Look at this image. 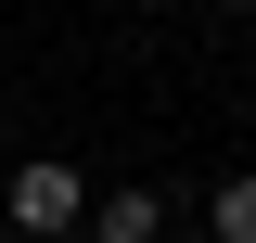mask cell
Listing matches in <instances>:
<instances>
[{
    "label": "cell",
    "instance_id": "obj_2",
    "mask_svg": "<svg viewBox=\"0 0 256 243\" xmlns=\"http://www.w3.org/2000/svg\"><path fill=\"white\" fill-rule=\"evenodd\" d=\"M90 243H166V205L141 180H128V192H90Z\"/></svg>",
    "mask_w": 256,
    "mask_h": 243
},
{
    "label": "cell",
    "instance_id": "obj_3",
    "mask_svg": "<svg viewBox=\"0 0 256 243\" xmlns=\"http://www.w3.org/2000/svg\"><path fill=\"white\" fill-rule=\"evenodd\" d=\"M205 230H218V243H256V180H218V192H205Z\"/></svg>",
    "mask_w": 256,
    "mask_h": 243
},
{
    "label": "cell",
    "instance_id": "obj_1",
    "mask_svg": "<svg viewBox=\"0 0 256 243\" xmlns=\"http://www.w3.org/2000/svg\"><path fill=\"white\" fill-rule=\"evenodd\" d=\"M13 230H26V243L90 230V180H77V166H26V180H13Z\"/></svg>",
    "mask_w": 256,
    "mask_h": 243
},
{
    "label": "cell",
    "instance_id": "obj_4",
    "mask_svg": "<svg viewBox=\"0 0 256 243\" xmlns=\"http://www.w3.org/2000/svg\"><path fill=\"white\" fill-rule=\"evenodd\" d=\"M230 13H256V0H230Z\"/></svg>",
    "mask_w": 256,
    "mask_h": 243
}]
</instances>
